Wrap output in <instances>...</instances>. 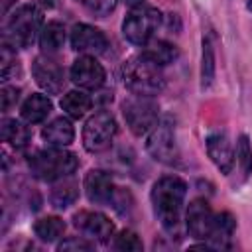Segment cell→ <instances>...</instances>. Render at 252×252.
I'll return each instance as SVG.
<instances>
[{"label":"cell","mask_w":252,"mask_h":252,"mask_svg":"<svg viewBox=\"0 0 252 252\" xmlns=\"http://www.w3.org/2000/svg\"><path fill=\"white\" fill-rule=\"evenodd\" d=\"M43 14L37 6L26 4L20 6L4 24L2 30V45L10 49H24L30 47L35 39V33L41 30Z\"/></svg>","instance_id":"obj_3"},{"label":"cell","mask_w":252,"mask_h":252,"mask_svg":"<svg viewBox=\"0 0 252 252\" xmlns=\"http://www.w3.org/2000/svg\"><path fill=\"white\" fill-rule=\"evenodd\" d=\"M30 138H32V134H30L28 126H24L20 120L6 118L2 122V140L8 142L12 148H16V150L26 148L30 144Z\"/></svg>","instance_id":"obj_18"},{"label":"cell","mask_w":252,"mask_h":252,"mask_svg":"<svg viewBox=\"0 0 252 252\" xmlns=\"http://www.w3.org/2000/svg\"><path fill=\"white\" fill-rule=\"evenodd\" d=\"M185 219H187V230L193 238L209 240V242L215 240L219 213H213V209L209 207V203L205 199H193L187 207Z\"/></svg>","instance_id":"obj_9"},{"label":"cell","mask_w":252,"mask_h":252,"mask_svg":"<svg viewBox=\"0 0 252 252\" xmlns=\"http://www.w3.org/2000/svg\"><path fill=\"white\" fill-rule=\"evenodd\" d=\"M14 2H16V0H2V14H6Z\"/></svg>","instance_id":"obj_31"},{"label":"cell","mask_w":252,"mask_h":252,"mask_svg":"<svg viewBox=\"0 0 252 252\" xmlns=\"http://www.w3.org/2000/svg\"><path fill=\"white\" fill-rule=\"evenodd\" d=\"M104 77L106 75H104L102 65L93 55L79 57L71 67V81L81 89L96 91L104 85Z\"/></svg>","instance_id":"obj_11"},{"label":"cell","mask_w":252,"mask_h":252,"mask_svg":"<svg viewBox=\"0 0 252 252\" xmlns=\"http://www.w3.org/2000/svg\"><path fill=\"white\" fill-rule=\"evenodd\" d=\"M33 232L39 240L43 242H53L57 240L63 232H65V222L59 217H43L39 220H35L33 224Z\"/></svg>","instance_id":"obj_22"},{"label":"cell","mask_w":252,"mask_h":252,"mask_svg":"<svg viewBox=\"0 0 252 252\" xmlns=\"http://www.w3.org/2000/svg\"><path fill=\"white\" fill-rule=\"evenodd\" d=\"M146 49L142 51V55H146L148 59H152L154 63H158L159 67L163 65H169L177 59V47L169 41H163V39H158V41H152V43H146L144 45Z\"/></svg>","instance_id":"obj_19"},{"label":"cell","mask_w":252,"mask_h":252,"mask_svg":"<svg viewBox=\"0 0 252 252\" xmlns=\"http://www.w3.org/2000/svg\"><path fill=\"white\" fill-rule=\"evenodd\" d=\"M43 140L49 144V146H55V148H63V146H69L75 138V128L73 124L67 120V118H55L51 120L43 132H41Z\"/></svg>","instance_id":"obj_16"},{"label":"cell","mask_w":252,"mask_h":252,"mask_svg":"<svg viewBox=\"0 0 252 252\" xmlns=\"http://www.w3.org/2000/svg\"><path fill=\"white\" fill-rule=\"evenodd\" d=\"M122 114H124L128 128L136 136H142V134L150 132L152 126L158 122V104L152 100V96L134 94L132 98L124 100Z\"/></svg>","instance_id":"obj_8"},{"label":"cell","mask_w":252,"mask_h":252,"mask_svg":"<svg viewBox=\"0 0 252 252\" xmlns=\"http://www.w3.org/2000/svg\"><path fill=\"white\" fill-rule=\"evenodd\" d=\"M114 248L122 250V252H140L142 250V240L138 238L136 232L132 230H122L116 240H114Z\"/></svg>","instance_id":"obj_26"},{"label":"cell","mask_w":252,"mask_h":252,"mask_svg":"<svg viewBox=\"0 0 252 252\" xmlns=\"http://www.w3.org/2000/svg\"><path fill=\"white\" fill-rule=\"evenodd\" d=\"M159 24H161V14L158 8L138 6V8H132V12L126 16L122 24V33L130 43L144 47L152 39Z\"/></svg>","instance_id":"obj_5"},{"label":"cell","mask_w":252,"mask_h":252,"mask_svg":"<svg viewBox=\"0 0 252 252\" xmlns=\"http://www.w3.org/2000/svg\"><path fill=\"white\" fill-rule=\"evenodd\" d=\"M142 2L144 0H124V4L130 6V8H138V6H142Z\"/></svg>","instance_id":"obj_30"},{"label":"cell","mask_w":252,"mask_h":252,"mask_svg":"<svg viewBox=\"0 0 252 252\" xmlns=\"http://www.w3.org/2000/svg\"><path fill=\"white\" fill-rule=\"evenodd\" d=\"M77 197H79V189L75 181H61L51 191V203L57 209H67L77 201Z\"/></svg>","instance_id":"obj_23"},{"label":"cell","mask_w":252,"mask_h":252,"mask_svg":"<svg viewBox=\"0 0 252 252\" xmlns=\"http://www.w3.org/2000/svg\"><path fill=\"white\" fill-rule=\"evenodd\" d=\"M57 248H59L61 252H63V250H91V248H93V244H89L87 240H83V238L75 236V238H67V240H63Z\"/></svg>","instance_id":"obj_29"},{"label":"cell","mask_w":252,"mask_h":252,"mask_svg":"<svg viewBox=\"0 0 252 252\" xmlns=\"http://www.w3.org/2000/svg\"><path fill=\"white\" fill-rule=\"evenodd\" d=\"M187 195V185L181 177L165 175L152 187V205L158 220L167 232H175L181 220V209Z\"/></svg>","instance_id":"obj_1"},{"label":"cell","mask_w":252,"mask_h":252,"mask_svg":"<svg viewBox=\"0 0 252 252\" xmlns=\"http://www.w3.org/2000/svg\"><path fill=\"white\" fill-rule=\"evenodd\" d=\"M116 120L110 112L106 110H98L94 112L87 122H85V128H83V146L87 152H102L106 150L114 136H116Z\"/></svg>","instance_id":"obj_6"},{"label":"cell","mask_w":252,"mask_h":252,"mask_svg":"<svg viewBox=\"0 0 252 252\" xmlns=\"http://www.w3.org/2000/svg\"><path fill=\"white\" fill-rule=\"evenodd\" d=\"M73 224L83 234H87L89 238L98 240V242H106L112 236V232H114L112 220L106 215L94 213V211H79L73 217Z\"/></svg>","instance_id":"obj_12"},{"label":"cell","mask_w":252,"mask_h":252,"mask_svg":"<svg viewBox=\"0 0 252 252\" xmlns=\"http://www.w3.org/2000/svg\"><path fill=\"white\" fill-rule=\"evenodd\" d=\"M215 79V49L209 37L203 39V63H201V89H209Z\"/></svg>","instance_id":"obj_24"},{"label":"cell","mask_w":252,"mask_h":252,"mask_svg":"<svg viewBox=\"0 0 252 252\" xmlns=\"http://www.w3.org/2000/svg\"><path fill=\"white\" fill-rule=\"evenodd\" d=\"M205 146H207L209 158L215 161V165L220 169V173L228 175L232 171V165H234V152H232L228 136L220 130L211 132L205 140Z\"/></svg>","instance_id":"obj_14"},{"label":"cell","mask_w":252,"mask_h":252,"mask_svg":"<svg viewBox=\"0 0 252 252\" xmlns=\"http://www.w3.org/2000/svg\"><path fill=\"white\" fill-rule=\"evenodd\" d=\"M18 96H20V89H16V87H2V91H0L2 112H8L18 102Z\"/></svg>","instance_id":"obj_28"},{"label":"cell","mask_w":252,"mask_h":252,"mask_svg":"<svg viewBox=\"0 0 252 252\" xmlns=\"http://www.w3.org/2000/svg\"><path fill=\"white\" fill-rule=\"evenodd\" d=\"M236 163H238V167H240L242 179H246V177L252 173V146H250L248 136H244V134L238 138V146H236Z\"/></svg>","instance_id":"obj_25"},{"label":"cell","mask_w":252,"mask_h":252,"mask_svg":"<svg viewBox=\"0 0 252 252\" xmlns=\"http://www.w3.org/2000/svg\"><path fill=\"white\" fill-rule=\"evenodd\" d=\"M122 79L126 89L132 94H140V96H156L158 93L163 91V85H165L161 67L142 53L136 57H130L124 63Z\"/></svg>","instance_id":"obj_2"},{"label":"cell","mask_w":252,"mask_h":252,"mask_svg":"<svg viewBox=\"0 0 252 252\" xmlns=\"http://www.w3.org/2000/svg\"><path fill=\"white\" fill-rule=\"evenodd\" d=\"M248 10L252 12V0H248Z\"/></svg>","instance_id":"obj_32"},{"label":"cell","mask_w":252,"mask_h":252,"mask_svg":"<svg viewBox=\"0 0 252 252\" xmlns=\"http://www.w3.org/2000/svg\"><path fill=\"white\" fill-rule=\"evenodd\" d=\"M93 100L89 94L81 93V91H69L63 98H61V108L71 116V118H83L87 114V110L91 108Z\"/></svg>","instance_id":"obj_21"},{"label":"cell","mask_w":252,"mask_h":252,"mask_svg":"<svg viewBox=\"0 0 252 252\" xmlns=\"http://www.w3.org/2000/svg\"><path fill=\"white\" fill-rule=\"evenodd\" d=\"M146 148L150 156L161 163H173L179 158L177 144H175V126L171 118H161L158 120L146 140Z\"/></svg>","instance_id":"obj_7"},{"label":"cell","mask_w":252,"mask_h":252,"mask_svg":"<svg viewBox=\"0 0 252 252\" xmlns=\"http://www.w3.org/2000/svg\"><path fill=\"white\" fill-rule=\"evenodd\" d=\"M32 73L35 83L49 94H57L61 93L63 85H65V71L59 65V61H55L49 55H37L33 59L32 65Z\"/></svg>","instance_id":"obj_10"},{"label":"cell","mask_w":252,"mask_h":252,"mask_svg":"<svg viewBox=\"0 0 252 252\" xmlns=\"http://www.w3.org/2000/svg\"><path fill=\"white\" fill-rule=\"evenodd\" d=\"M79 167V159L75 154L51 148V150H37L33 156H30V169L37 179L43 181H57L67 175H71Z\"/></svg>","instance_id":"obj_4"},{"label":"cell","mask_w":252,"mask_h":252,"mask_svg":"<svg viewBox=\"0 0 252 252\" xmlns=\"http://www.w3.org/2000/svg\"><path fill=\"white\" fill-rule=\"evenodd\" d=\"M79 4H83L87 10H91L96 16H106L116 8L118 0H77Z\"/></svg>","instance_id":"obj_27"},{"label":"cell","mask_w":252,"mask_h":252,"mask_svg":"<svg viewBox=\"0 0 252 252\" xmlns=\"http://www.w3.org/2000/svg\"><path fill=\"white\" fill-rule=\"evenodd\" d=\"M65 43V28L59 22H47L39 33V45L45 53H55Z\"/></svg>","instance_id":"obj_20"},{"label":"cell","mask_w":252,"mask_h":252,"mask_svg":"<svg viewBox=\"0 0 252 252\" xmlns=\"http://www.w3.org/2000/svg\"><path fill=\"white\" fill-rule=\"evenodd\" d=\"M71 45L85 55H98L106 51L108 37L98 28H93L89 24H77L71 32Z\"/></svg>","instance_id":"obj_13"},{"label":"cell","mask_w":252,"mask_h":252,"mask_svg":"<svg viewBox=\"0 0 252 252\" xmlns=\"http://www.w3.org/2000/svg\"><path fill=\"white\" fill-rule=\"evenodd\" d=\"M20 112H22V118L28 124L43 122L47 118V114L51 112V100L45 94H32L22 104V110Z\"/></svg>","instance_id":"obj_17"},{"label":"cell","mask_w":252,"mask_h":252,"mask_svg":"<svg viewBox=\"0 0 252 252\" xmlns=\"http://www.w3.org/2000/svg\"><path fill=\"white\" fill-rule=\"evenodd\" d=\"M85 191H87V197L91 203L110 205L116 189H114L108 173H104L100 169H91L85 177Z\"/></svg>","instance_id":"obj_15"}]
</instances>
